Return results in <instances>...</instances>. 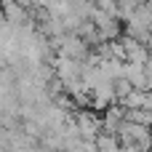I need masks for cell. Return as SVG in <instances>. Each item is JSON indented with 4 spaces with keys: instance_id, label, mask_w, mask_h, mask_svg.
Masks as SVG:
<instances>
[{
    "instance_id": "7a4b0ae2",
    "label": "cell",
    "mask_w": 152,
    "mask_h": 152,
    "mask_svg": "<svg viewBox=\"0 0 152 152\" xmlns=\"http://www.w3.org/2000/svg\"><path fill=\"white\" fill-rule=\"evenodd\" d=\"M120 45H123V53H126V61L128 64H139V67H144L147 61H150V51H147V45L144 43H139L136 37H120Z\"/></svg>"
},
{
    "instance_id": "3957f363",
    "label": "cell",
    "mask_w": 152,
    "mask_h": 152,
    "mask_svg": "<svg viewBox=\"0 0 152 152\" xmlns=\"http://www.w3.org/2000/svg\"><path fill=\"white\" fill-rule=\"evenodd\" d=\"M123 110H144V104H147V94L144 91H131L123 102H118Z\"/></svg>"
},
{
    "instance_id": "6da1fadb",
    "label": "cell",
    "mask_w": 152,
    "mask_h": 152,
    "mask_svg": "<svg viewBox=\"0 0 152 152\" xmlns=\"http://www.w3.org/2000/svg\"><path fill=\"white\" fill-rule=\"evenodd\" d=\"M75 126H77V134H80L83 142H96V136L102 134V120H99L91 110L77 112V115H75Z\"/></svg>"
}]
</instances>
